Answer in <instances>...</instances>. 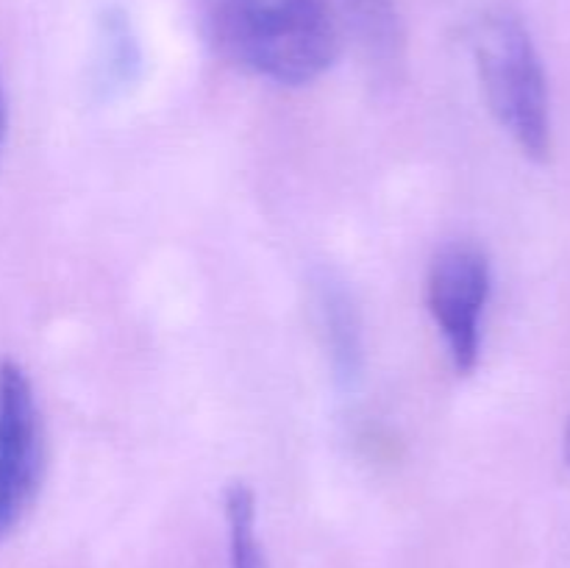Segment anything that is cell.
Listing matches in <instances>:
<instances>
[{
  "instance_id": "obj_1",
  "label": "cell",
  "mask_w": 570,
  "mask_h": 568,
  "mask_svg": "<svg viewBox=\"0 0 570 568\" xmlns=\"http://www.w3.org/2000/svg\"><path fill=\"white\" fill-rule=\"evenodd\" d=\"M217 53L276 87H306L337 61L343 37L326 0H200Z\"/></svg>"
},
{
  "instance_id": "obj_2",
  "label": "cell",
  "mask_w": 570,
  "mask_h": 568,
  "mask_svg": "<svg viewBox=\"0 0 570 568\" xmlns=\"http://www.w3.org/2000/svg\"><path fill=\"white\" fill-rule=\"evenodd\" d=\"M473 59L499 126L523 156L534 161L549 159V78L527 22L510 9L488 11L473 31Z\"/></svg>"
},
{
  "instance_id": "obj_3",
  "label": "cell",
  "mask_w": 570,
  "mask_h": 568,
  "mask_svg": "<svg viewBox=\"0 0 570 568\" xmlns=\"http://www.w3.org/2000/svg\"><path fill=\"white\" fill-rule=\"evenodd\" d=\"M490 287L493 271L476 243L451 239L434 251L426 276V304L460 376H471L482 356V317Z\"/></svg>"
},
{
  "instance_id": "obj_4",
  "label": "cell",
  "mask_w": 570,
  "mask_h": 568,
  "mask_svg": "<svg viewBox=\"0 0 570 568\" xmlns=\"http://www.w3.org/2000/svg\"><path fill=\"white\" fill-rule=\"evenodd\" d=\"M45 479V427L31 376L0 360V543L37 501Z\"/></svg>"
},
{
  "instance_id": "obj_5",
  "label": "cell",
  "mask_w": 570,
  "mask_h": 568,
  "mask_svg": "<svg viewBox=\"0 0 570 568\" xmlns=\"http://www.w3.org/2000/svg\"><path fill=\"white\" fill-rule=\"evenodd\" d=\"M373 76L395 81L404 70L406 31L399 0H334Z\"/></svg>"
},
{
  "instance_id": "obj_6",
  "label": "cell",
  "mask_w": 570,
  "mask_h": 568,
  "mask_svg": "<svg viewBox=\"0 0 570 568\" xmlns=\"http://www.w3.org/2000/svg\"><path fill=\"white\" fill-rule=\"evenodd\" d=\"M317 317H321L323 343L332 362L334 382L343 390H354L365 368V343H362V317L354 295L340 278L323 273L317 278Z\"/></svg>"
},
{
  "instance_id": "obj_7",
  "label": "cell",
  "mask_w": 570,
  "mask_h": 568,
  "mask_svg": "<svg viewBox=\"0 0 570 568\" xmlns=\"http://www.w3.org/2000/svg\"><path fill=\"white\" fill-rule=\"evenodd\" d=\"M228 535V568H271L259 540V510L248 482H232L223 493Z\"/></svg>"
},
{
  "instance_id": "obj_8",
  "label": "cell",
  "mask_w": 570,
  "mask_h": 568,
  "mask_svg": "<svg viewBox=\"0 0 570 568\" xmlns=\"http://www.w3.org/2000/svg\"><path fill=\"white\" fill-rule=\"evenodd\" d=\"M6 134V92H3V78H0V145H3Z\"/></svg>"
},
{
  "instance_id": "obj_9",
  "label": "cell",
  "mask_w": 570,
  "mask_h": 568,
  "mask_svg": "<svg viewBox=\"0 0 570 568\" xmlns=\"http://www.w3.org/2000/svg\"><path fill=\"white\" fill-rule=\"evenodd\" d=\"M566 460L570 466V421H568V429H566Z\"/></svg>"
}]
</instances>
